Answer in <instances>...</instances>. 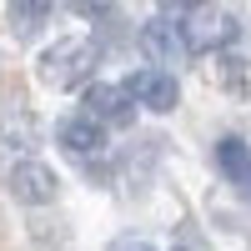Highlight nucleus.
<instances>
[{"label":"nucleus","mask_w":251,"mask_h":251,"mask_svg":"<svg viewBox=\"0 0 251 251\" xmlns=\"http://www.w3.org/2000/svg\"><path fill=\"white\" fill-rule=\"evenodd\" d=\"M100 66V46L91 35H60L55 46L40 50V80H46L50 91H86L91 75Z\"/></svg>","instance_id":"nucleus-1"},{"label":"nucleus","mask_w":251,"mask_h":251,"mask_svg":"<svg viewBox=\"0 0 251 251\" xmlns=\"http://www.w3.org/2000/svg\"><path fill=\"white\" fill-rule=\"evenodd\" d=\"M176 20H181V35H186V50L191 55H211L221 46H231V35H236V20L226 10H216L211 0L196 5V10H186V15H176Z\"/></svg>","instance_id":"nucleus-2"},{"label":"nucleus","mask_w":251,"mask_h":251,"mask_svg":"<svg viewBox=\"0 0 251 251\" xmlns=\"http://www.w3.org/2000/svg\"><path fill=\"white\" fill-rule=\"evenodd\" d=\"M80 111H86L96 126H106V131H126V126L136 121V100L126 96V86H111V80H91V86L80 91Z\"/></svg>","instance_id":"nucleus-3"},{"label":"nucleus","mask_w":251,"mask_h":251,"mask_svg":"<svg viewBox=\"0 0 251 251\" xmlns=\"http://www.w3.org/2000/svg\"><path fill=\"white\" fill-rule=\"evenodd\" d=\"M141 50H146V60H151V66H161V71H171V66H181L186 55V35H181V20L176 15H151L141 25Z\"/></svg>","instance_id":"nucleus-4"},{"label":"nucleus","mask_w":251,"mask_h":251,"mask_svg":"<svg viewBox=\"0 0 251 251\" xmlns=\"http://www.w3.org/2000/svg\"><path fill=\"white\" fill-rule=\"evenodd\" d=\"M121 86H126V96H131L136 106L156 111V116L176 111V100H181V86H176V75H171V71H161V66H141V71H131V75H126Z\"/></svg>","instance_id":"nucleus-5"},{"label":"nucleus","mask_w":251,"mask_h":251,"mask_svg":"<svg viewBox=\"0 0 251 251\" xmlns=\"http://www.w3.org/2000/svg\"><path fill=\"white\" fill-rule=\"evenodd\" d=\"M10 196L20 206H50L60 196V181L46 161H15L10 166Z\"/></svg>","instance_id":"nucleus-6"},{"label":"nucleus","mask_w":251,"mask_h":251,"mask_svg":"<svg viewBox=\"0 0 251 251\" xmlns=\"http://www.w3.org/2000/svg\"><path fill=\"white\" fill-rule=\"evenodd\" d=\"M55 146L75 161H96V156H106V126H96L86 111H75L55 126Z\"/></svg>","instance_id":"nucleus-7"},{"label":"nucleus","mask_w":251,"mask_h":251,"mask_svg":"<svg viewBox=\"0 0 251 251\" xmlns=\"http://www.w3.org/2000/svg\"><path fill=\"white\" fill-rule=\"evenodd\" d=\"M216 171L231 186H251V146L241 136H221L216 141Z\"/></svg>","instance_id":"nucleus-8"},{"label":"nucleus","mask_w":251,"mask_h":251,"mask_svg":"<svg viewBox=\"0 0 251 251\" xmlns=\"http://www.w3.org/2000/svg\"><path fill=\"white\" fill-rule=\"evenodd\" d=\"M5 20H10V30L20 40H35L40 30H46V20H50V0H10Z\"/></svg>","instance_id":"nucleus-9"},{"label":"nucleus","mask_w":251,"mask_h":251,"mask_svg":"<svg viewBox=\"0 0 251 251\" xmlns=\"http://www.w3.org/2000/svg\"><path fill=\"white\" fill-rule=\"evenodd\" d=\"M196 5H206V0H156L161 15H186V10H196Z\"/></svg>","instance_id":"nucleus-10"},{"label":"nucleus","mask_w":251,"mask_h":251,"mask_svg":"<svg viewBox=\"0 0 251 251\" xmlns=\"http://www.w3.org/2000/svg\"><path fill=\"white\" fill-rule=\"evenodd\" d=\"M60 5H71V10H80V15H100L111 0H60Z\"/></svg>","instance_id":"nucleus-11"},{"label":"nucleus","mask_w":251,"mask_h":251,"mask_svg":"<svg viewBox=\"0 0 251 251\" xmlns=\"http://www.w3.org/2000/svg\"><path fill=\"white\" fill-rule=\"evenodd\" d=\"M111 251H156V246H151V241H141V236H121Z\"/></svg>","instance_id":"nucleus-12"},{"label":"nucleus","mask_w":251,"mask_h":251,"mask_svg":"<svg viewBox=\"0 0 251 251\" xmlns=\"http://www.w3.org/2000/svg\"><path fill=\"white\" fill-rule=\"evenodd\" d=\"M171 251H196V246H191V241H176V246H171Z\"/></svg>","instance_id":"nucleus-13"}]
</instances>
